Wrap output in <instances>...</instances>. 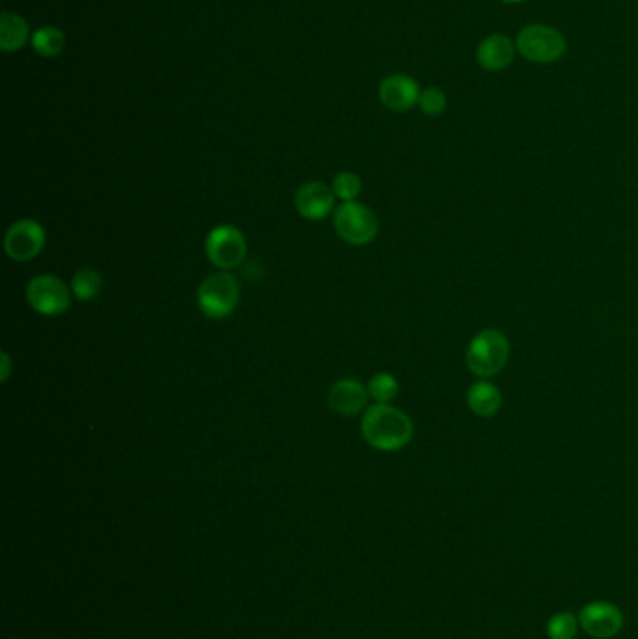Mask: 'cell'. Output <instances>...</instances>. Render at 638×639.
Listing matches in <instances>:
<instances>
[{
  "label": "cell",
  "mask_w": 638,
  "mask_h": 639,
  "mask_svg": "<svg viewBox=\"0 0 638 639\" xmlns=\"http://www.w3.org/2000/svg\"><path fill=\"white\" fill-rule=\"evenodd\" d=\"M334 189L324 182H307L296 191L294 206L307 221H322L334 210Z\"/></svg>",
  "instance_id": "obj_12"
},
{
  "label": "cell",
  "mask_w": 638,
  "mask_h": 639,
  "mask_svg": "<svg viewBox=\"0 0 638 639\" xmlns=\"http://www.w3.org/2000/svg\"><path fill=\"white\" fill-rule=\"evenodd\" d=\"M204 249L208 260L216 268L223 271L234 270L246 260V236L234 225H218L206 236Z\"/></svg>",
  "instance_id": "obj_6"
},
{
  "label": "cell",
  "mask_w": 638,
  "mask_h": 639,
  "mask_svg": "<svg viewBox=\"0 0 638 639\" xmlns=\"http://www.w3.org/2000/svg\"><path fill=\"white\" fill-rule=\"evenodd\" d=\"M517 43L511 40L508 34L502 32H494L485 36L478 43L476 49V60L478 66L487 73H500V71L508 70L509 66L515 62L517 58Z\"/></svg>",
  "instance_id": "obj_11"
},
{
  "label": "cell",
  "mask_w": 638,
  "mask_h": 639,
  "mask_svg": "<svg viewBox=\"0 0 638 639\" xmlns=\"http://www.w3.org/2000/svg\"><path fill=\"white\" fill-rule=\"evenodd\" d=\"M420 94L418 81L405 73L388 75L378 86L380 103L393 113H406L414 109L420 101Z\"/></svg>",
  "instance_id": "obj_10"
},
{
  "label": "cell",
  "mask_w": 638,
  "mask_h": 639,
  "mask_svg": "<svg viewBox=\"0 0 638 639\" xmlns=\"http://www.w3.org/2000/svg\"><path fill=\"white\" fill-rule=\"evenodd\" d=\"M66 36L57 27H40L32 32L30 45L32 49L44 58H55L64 51Z\"/></svg>",
  "instance_id": "obj_16"
},
{
  "label": "cell",
  "mask_w": 638,
  "mask_h": 639,
  "mask_svg": "<svg viewBox=\"0 0 638 639\" xmlns=\"http://www.w3.org/2000/svg\"><path fill=\"white\" fill-rule=\"evenodd\" d=\"M508 337L498 329H483L468 344L466 365L478 378L489 380L508 365Z\"/></svg>",
  "instance_id": "obj_3"
},
{
  "label": "cell",
  "mask_w": 638,
  "mask_h": 639,
  "mask_svg": "<svg viewBox=\"0 0 638 639\" xmlns=\"http://www.w3.org/2000/svg\"><path fill=\"white\" fill-rule=\"evenodd\" d=\"M362 436L373 449L395 453L414 438V423L392 404H375L363 413Z\"/></svg>",
  "instance_id": "obj_1"
},
{
  "label": "cell",
  "mask_w": 638,
  "mask_h": 639,
  "mask_svg": "<svg viewBox=\"0 0 638 639\" xmlns=\"http://www.w3.org/2000/svg\"><path fill=\"white\" fill-rule=\"evenodd\" d=\"M0 361H2V374H0V378H2V382H8V378H10V372H12V361H10V355L6 354V352H2L0 355Z\"/></svg>",
  "instance_id": "obj_22"
},
{
  "label": "cell",
  "mask_w": 638,
  "mask_h": 639,
  "mask_svg": "<svg viewBox=\"0 0 638 639\" xmlns=\"http://www.w3.org/2000/svg\"><path fill=\"white\" fill-rule=\"evenodd\" d=\"M103 279L100 271L92 268H83L73 275L72 288L73 298L79 301H92L98 298L102 292Z\"/></svg>",
  "instance_id": "obj_17"
},
{
  "label": "cell",
  "mask_w": 638,
  "mask_h": 639,
  "mask_svg": "<svg viewBox=\"0 0 638 639\" xmlns=\"http://www.w3.org/2000/svg\"><path fill=\"white\" fill-rule=\"evenodd\" d=\"M30 30L27 21L14 12L0 15V49L4 53L21 51L29 42Z\"/></svg>",
  "instance_id": "obj_15"
},
{
  "label": "cell",
  "mask_w": 638,
  "mask_h": 639,
  "mask_svg": "<svg viewBox=\"0 0 638 639\" xmlns=\"http://www.w3.org/2000/svg\"><path fill=\"white\" fill-rule=\"evenodd\" d=\"M367 393L377 404H392L399 395V384L390 372H378L369 380Z\"/></svg>",
  "instance_id": "obj_18"
},
{
  "label": "cell",
  "mask_w": 638,
  "mask_h": 639,
  "mask_svg": "<svg viewBox=\"0 0 638 639\" xmlns=\"http://www.w3.org/2000/svg\"><path fill=\"white\" fill-rule=\"evenodd\" d=\"M468 408L479 417H493L502 406V393L489 380H479L468 389Z\"/></svg>",
  "instance_id": "obj_14"
},
{
  "label": "cell",
  "mask_w": 638,
  "mask_h": 639,
  "mask_svg": "<svg viewBox=\"0 0 638 639\" xmlns=\"http://www.w3.org/2000/svg\"><path fill=\"white\" fill-rule=\"evenodd\" d=\"M579 623L588 636L594 639H610L622 632L624 613L612 602L595 600L580 610Z\"/></svg>",
  "instance_id": "obj_9"
},
{
  "label": "cell",
  "mask_w": 638,
  "mask_h": 639,
  "mask_svg": "<svg viewBox=\"0 0 638 639\" xmlns=\"http://www.w3.org/2000/svg\"><path fill=\"white\" fill-rule=\"evenodd\" d=\"M47 236L45 230L34 219H19L6 230L4 251L15 262H29L44 251Z\"/></svg>",
  "instance_id": "obj_8"
},
{
  "label": "cell",
  "mask_w": 638,
  "mask_h": 639,
  "mask_svg": "<svg viewBox=\"0 0 638 639\" xmlns=\"http://www.w3.org/2000/svg\"><path fill=\"white\" fill-rule=\"evenodd\" d=\"M332 189H334L335 199L352 202L362 193V178L354 172H339L334 178Z\"/></svg>",
  "instance_id": "obj_21"
},
{
  "label": "cell",
  "mask_w": 638,
  "mask_h": 639,
  "mask_svg": "<svg viewBox=\"0 0 638 639\" xmlns=\"http://www.w3.org/2000/svg\"><path fill=\"white\" fill-rule=\"evenodd\" d=\"M337 236L354 247H363L373 242L378 236L377 213L367 208L362 202H343L334 215Z\"/></svg>",
  "instance_id": "obj_5"
},
{
  "label": "cell",
  "mask_w": 638,
  "mask_h": 639,
  "mask_svg": "<svg viewBox=\"0 0 638 639\" xmlns=\"http://www.w3.org/2000/svg\"><path fill=\"white\" fill-rule=\"evenodd\" d=\"M504 4H521L524 0H502Z\"/></svg>",
  "instance_id": "obj_23"
},
{
  "label": "cell",
  "mask_w": 638,
  "mask_h": 639,
  "mask_svg": "<svg viewBox=\"0 0 638 639\" xmlns=\"http://www.w3.org/2000/svg\"><path fill=\"white\" fill-rule=\"evenodd\" d=\"M517 43V53L526 62L539 64V66H549L558 60L566 57L567 40L566 36L551 25L545 23H530L522 27L515 38Z\"/></svg>",
  "instance_id": "obj_2"
},
{
  "label": "cell",
  "mask_w": 638,
  "mask_h": 639,
  "mask_svg": "<svg viewBox=\"0 0 638 639\" xmlns=\"http://www.w3.org/2000/svg\"><path fill=\"white\" fill-rule=\"evenodd\" d=\"M197 303L206 318L223 320L231 316L240 303V284L229 271L212 273L199 284Z\"/></svg>",
  "instance_id": "obj_4"
},
{
  "label": "cell",
  "mask_w": 638,
  "mask_h": 639,
  "mask_svg": "<svg viewBox=\"0 0 638 639\" xmlns=\"http://www.w3.org/2000/svg\"><path fill=\"white\" fill-rule=\"evenodd\" d=\"M367 387L360 384L354 378H345V380H337L330 391H328V404L335 413L352 417L363 412L365 404H367Z\"/></svg>",
  "instance_id": "obj_13"
},
{
  "label": "cell",
  "mask_w": 638,
  "mask_h": 639,
  "mask_svg": "<svg viewBox=\"0 0 638 639\" xmlns=\"http://www.w3.org/2000/svg\"><path fill=\"white\" fill-rule=\"evenodd\" d=\"M72 288L55 275H36L27 284L30 309L44 316H60L72 307Z\"/></svg>",
  "instance_id": "obj_7"
},
{
  "label": "cell",
  "mask_w": 638,
  "mask_h": 639,
  "mask_svg": "<svg viewBox=\"0 0 638 639\" xmlns=\"http://www.w3.org/2000/svg\"><path fill=\"white\" fill-rule=\"evenodd\" d=\"M579 626V617H575L569 611H560L549 619L547 634L551 639H575Z\"/></svg>",
  "instance_id": "obj_19"
},
{
  "label": "cell",
  "mask_w": 638,
  "mask_h": 639,
  "mask_svg": "<svg viewBox=\"0 0 638 639\" xmlns=\"http://www.w3.org/2000/svg\"><path fill=\"white\" fill-rule=\"evenodd\" d=\"M418 107H420L421 113L425 114V116H431V118H436V116L446 113V109H448L446 92L442 88H438V86L423 88Z\"/></svg>",
  "instance_id": "obj_20"
}]
</instances>
